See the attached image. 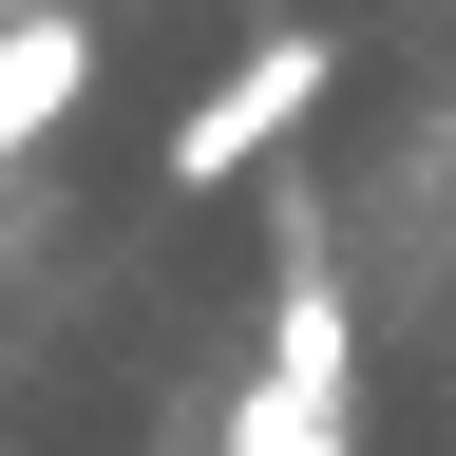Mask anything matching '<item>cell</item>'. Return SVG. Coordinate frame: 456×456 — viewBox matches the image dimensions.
Wrapping results in <instances>:
<instances>
[{"label":"cell","instance_id":"cell-1","mask_svg":"<svg viewBox=\"0 0 456 456\" xmlns=\"http://www.w3.org/2000/svg\"><path fill=\"white\" fill-rule=\"evenodd\" d=\"M305 95H323V38H266L248 77H228V95L191 114V134H171V171H191V191H209V171H248L266 134H305Z\"/></svg>","mask_w":456,"mask_h":456},{"label":"cell","instance_id":"cell-2","mask_svg":"<svg viewBox=\"0 0 456 456\" xmlns=\"http://www.w3.org/2000/svg\"><path fill=\"white\" fill-rule=\"evenodd\" d=\"M57 95H77V20H0V152H38Z\"/></svg>","mask_w":456,"mask_h":456},{"label":"cell","instance_id":"cell-3","mask_svg":"<svg viewBox=\"0 0 456 456\" xmlns=\"http://www.w3.org/2000/svg\"><path fill=\"white\" fill-rule=\"evenodd\" d=\"M323 456H342V437H323Z\"/></svg>","mask_w":456,"mask_h":456}]
</instances>
